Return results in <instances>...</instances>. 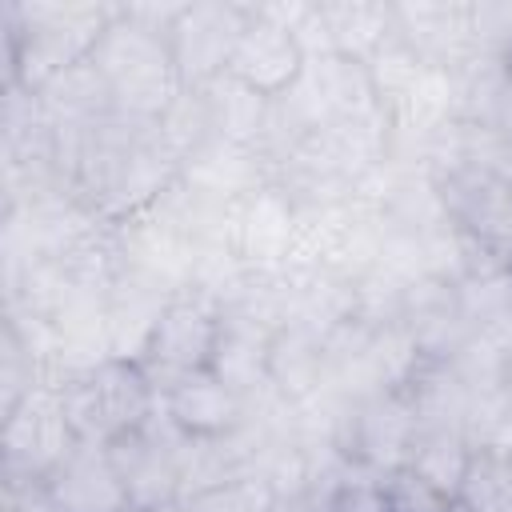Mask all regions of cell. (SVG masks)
I'll return each mask as SVG.
<instances>
[{
  "mask_svg": "<svg viewBox=\"0 0 512 512\" xmlns=\"http://www.w3.org/2000/svg\"><path fill=\"white\" fill-rule=\"evenodd\" d=\"M168 28L172 24H152L148 8H116V20L92 52V64L108 84L116 116L156 124L184 96Z\"/></svg>",
  "mask_w": 512,
  "mask_h": 512,
  "instance_id": "1",
  "label": "cell"
},
{
  "mask_svg": "<svg viewBox=\"0 0 512 512\" xmlns=\"http://www.w3.org/2000/svg\"><path fill=\"white\" fill-rule=\"evenodd\" d=\"M116 8L92 4H8V88L40 92L84 64L104 40Z\"/></svg>",
  "mask_w": 512,
  "mask_h": 512,
  "instance_id": "2",
  "label": "cell"
},
{
  "mask_svg": "<svg viewBox=\"0 0 512 512\" xmlns=\"http://www.w3.org/2000/svg\"><path fill=\"white\" fill-rule=\"evenodd\" d=\"M56 396L76 440L104 444V448L144 428L156 416V400H160L156 384L148 380L136 356H104L72 372L56 388Z\"/></svg>",
  "mask_w": 512,
  "mask_h": 512,
  "instance_id": "3",
  "label": "cell"
},
{
  "mask_svg": "<svg viewBox=\"0 0 512 512\" xmlns=\"http://www.w3.org/2000/svg\"><path fill=\"white\" fill-rule=\"evenodd\" d=\"M220 328H224V308L208 292L172 296L156 312V320L140 344V356H136L144 364L148 380L156 384V392H168L184 376L208 372L216 364Z\"/></svg>",
  "mask_w": 512,
  "mask_h": 512,
  "instance_id": "4",
  "label": "cell"
},
{
  "mask_svg": "<svg viewBox=\"0 0 512 512\" xmlns=\"http://www.w3.org/2000/svg\"><path fill=\"white\" fill-rule=\"evenodd\" d=\"M252 8H232V4H184L168 28L172 60L180 72V84L188 92H200L228 76L236 40L248 24Z\"/></svg>",
  "mask_w": 512,
  "mask_h": 512,
  "instance_id": "5",
  "label": "cell"
},
{
  "mask_svg": "<svg viewBox=\"0 0 512 512\" xmlns=\"http://www.w3.org/2000/svg\"><path fill=\"white\" fill-rule=\"evenodd\" d=\"M180 444H188V436L172 424V436L156 432V416L120 436L116 444H108V456L128 488L132 508H172L184 496V472L188 460L180 452Z\"/></svg>",
  "mask_w": 512,
  "mask_h": 512,
  "instance_id": "6",
  "label": "cell"
},
{
  "mask_svg": "<svg viewBox=\"0 0 512 512\" xmlns=\"http://www.w3.org/2000/svg\"><path fill=\"white\" fill-rule=\"evenodd\" d=\"M304 68H308V48L296 36V28L276 20L264 8H252L248 24H244V32L236 40L228 76L240 80L244 88H252L256 96L276 104L280 96H288L296 88Z\"/></svg>",
  "mask_w": 512,
  "mask_h": 512,
  "instance_id": "7",
  "label": "cell"
},
{
  "mask_svg": "<svg viewBox=\"0 0 512 512\" xmlns=\"http://www.w3.org/2000/svg\"><path fill=\"white\" fill-rule=\"evenodd\" d=\"M72 448L76 432L56 392H32L4 416V480H48Z\"/></svg>",
  "mask_w": 512,
  "mask_h": 512,
  "instance_id": "8",
  "label": "cell"
},
{
  "mask_svg": "<svg viewBox=\"0 0 512 512\" xmlns=\"http://www.w3.org/2000/svg\"><path fill=\"white\" fill-rule=\"evenodd\" d=\"M160 404L188 440H228L244 420V392H236L216 368L184 376L160 392Z\"/></svg>",
  "mask_w": 512,
  "mask_h": 512,
  "instance_id": "9",
  "label": "cell"
},
{
  "mask_svg": "<svg viewBox=\"0 0 512 512\" xmlns=\"http://www.w3.org/2000/svg\"><path fill=\"white\" fill-rule=\"evenodd\" d=\"M48 488L64 512H132L128 488L104 444L76 440V448L48 476Z\"/></svg>",
  "mask_w": 512,
  "mask_h": 512,
  "instance_id": "10",
  "label": "cell"
},
{
  "mask_svg": "<svg viewBox=\"0 0 512 512\" xmlns=\"http://www.w3.org/2000/svg\"><path fill=\"white\" fill-rule=\"evenodd\" d=\"M280 500L284 496H280L276 480L256 476V472H232L208 488L188 492L176 504V512H272Z\"/></svg>",
  "mask_w": 512,
  "mask_h": 512,
  "instance_id": "11",
  "label": "cell"
},
{
  "mask_svg": "<svg viewBox=\"0 0 512 512\" xmlns=\"http://www.w3.org/2000/svg\"><path fill=\"white\" fill-rule=\"evenodd\" d=\"M380 484H384V496H388V512H460V500L448 496L444 488H436L412 464L388 468Z\"/></svg>",
  "mask_w": 512,
  "mask_h": 512,
  "instance_id": "12",
  "label": "cell"
},
{
  "mask_svg": "<svg viewBox=\"0 0 512 512\" xmlns=\"http://www.w3.org/2000/svg\"><path fill=\"white\" fill-rule=\"evenodd\" d=\"M320 512H388V496L380 480H344L324 496Z\"/></svg>",
  "mask_w": 512,
  "mask_h": 512,
  "instance_id": "13",
  "label": "cell"
},
{
  "mask_svg": "<svg viewBox=\"0 0 512 512\" xmlns=\"http://www.w3.org/2000/svg\"><path fill=\"white\" fill-rule=\"evenodd\" d=\"M4 512H64L48 480H4Z\"/></svg>",
  "mask_w": 512,
  "mask_h": 512,
  "instance_id": "14",
  "label": "cell"
},
{
  "mask_svg": "<svg viewBox=\"0 0 512 512\" xmlns=\"http://www.w3.org/2000/svg\"><path fill=\"white\" fill-rule=\"evenodd\" d=\"M492 128L512 144V56H504V76H500L496 104H492Z\"/></svg>",
  "mask_w": 512,
  "mask_h": 512,
  "instance_id": "15",
  "label": "cell"
},
{
  "mask_svg": "<svg viewBox=\"0 0 512 512\" xmlns=\"http://www.w3.org/2000/svg\"><path fill=\"white\" fill-rule=\"evenodd\" d=\"M132 512H176V504L172 508H132Z\"/></svg>",
  "mask_w": 512,
  "mask_h": 512,
  "instance_id": "16",
  "label": "cell"
},
{
  "mask_svg": "<svg viewBox=\"0 0 512 512\" xmlns=\"http://www.w3.org/2000/svg\"><path fill=\"white\" fill-rule=\"evenodd\" d=\"M272 512H292V508H288V504H284V500H280V504H276V508H272Z\"/></svg>",
  "mask_w": 512,
  "mask_h": 512,
  "instance_id": "17",
  "label": "cell"
}]
</instances>
